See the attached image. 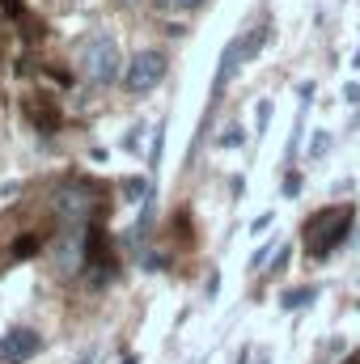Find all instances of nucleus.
I'll return each mask as SVG.
<instances>
[{
	"mask_svg": "<svg viewBox=\"0 0 360 364\" xmlns=\"http://www.w3.org/2000/svg\"><path fill=\"white\" fill-rule=\"evenodd\" d=\"M166 77V55L162 51H136L132 55V64H127V90L132 93H149L157 90V81Z\"/></svg>",
	"mask_w": 360,
	"mask_h": 364,
	"instance_id": "7ed1b4c3",
	"label": "nucleus"
},
{
	"mask_svg": "<svg viewBox=\"0 0 360 364\" xmlns=\"http://www.w3.org/2000/svg\"><path fill=\"white\" fill-rule=\"evenodd\" d=\"M242 64H246V47H242V38H233V43L225 47V60H221V68H216V93L233 81V73H238Z\"/></svg>",
	"mask_w": 360,
	"mask_h": 364,
	"instance_id": "0eeeda50",
	"label": "nucleus"
},
{
	"mask_svg": "<svg viewBox=\"0 0 360 364\" xmlns=\"http://www.w3.org/2000/svg\"><path fill=\"white\" fill-rule=\"evenodd\" d=\"M305 153H309V161H327V153H331V132H314Z\"/></svg>",
	"mask_w": 360,
	"mask_h": 364,
	"instance_id": "1a4fd4ad",
	"label": "nucleus"
},
{
	"mask_svg": "<svg viewBox=\"0 0 360 364\" xmlns=\"http://www.w3.org/2000/svg\"><path fill=\"white\" fill-rule=\"evenodd\" d=\"M271 220H275L271 212H259V216H255V225H250V233H268V229H271Z\"/></svg>",
	"mask_w": 360,
	"mask_h": 364,
	"instance_id": "dca6fc26",
	"label": "nucleus"
},
{
	"mask_svg": "<svg viewBox=\"0 0 360 364\" xmlns=\"http://www.w3.org/2000/svg\"><path fill=\"white\" fill-rule=\"evenodd\" d=\"M55 216H64L68 225H77V220H85L90 216V203H93V195H90V186H81V182H68V186H60L55 191Z\"/></svg>",
	"mask_w": 360,
	"mask_h": 364,
	"instance_id": "20e7f679",
	"label": "nucleus"
},
{
	"mask_svg": "<svg viewBox=\"0 0 360 364\" xmlns=\"http://www.w3.org/2000/svg\"><path fill=\"white\" fill-rule=\"evenodd\" d=\"M38 348H43V339H38L30 326H13V331L0 339V364H26Z\"/></svg>",
	"mask_w": 360,
	"mask_h": 364,
	"instance_id": "39448f33",
	"label": "nucleus"
},
{
	"mask_svg": "<svg viewBox=\"0 0 360 364\" xmlns=\"http://www.w3.org/2000/svg\"><path fill=\"white\" fill-rule=\"evenodd\" d=\"M73 364H97V352H93V348H85V352H81Z\"/></svg>",
	"mask_w": 360,
	"mask_h": 364,
	"instance_id": "aec40b11",
	"label": "nucleus"
},
{
	"mask_svg": "<svg viewBox=\"0 0 360 364\" xmlns=\"http://www.w3.org/2000/svg\"><path fill=\"white\" fill-rule=\"evenodd\" d=\"M123 195H127V199H144V195H149V182H144V178H127Z\"/></svg>",
	"mask_w": 360,
	"mask_h": 364,
	"instance_id": "9b49d317",
	"label": "nucleus"
},
{
	"mask_svg": "<svg viewBox=\"0 0 360 364\" xmlns=\"http://www.w3.org/2000/svg\"><path fill=\"white\" fill-rule=\"evenodd\" d=\"M271 250H275V246H259V250L250 255V267H255V272H259V267H263V263L271 259Z\"/></svg>",
	"mask_w": 360,
	"mask_h": 364,
	"instance_id": "4468645a",
	"label": "nucleus"
},
{
	"mask_svg": "<svg viewBox=\"0 0 360 364\" xmlns=\"http://www.w3.org/2000/svg\"><path fill=\"white\" fill-rule=\"evenodd\" d=\"M85 246H90V242H85V233H81V229H68V233L55 242V272H60V275H77L81 259L90 255Z\"/></svg>",
	"mask_w": 360,
	"mask_h": 364,
	"instance_id": "423d86ee",
	"label": "nucleus"
},
{
	"mask_svg": "<svg viewBox=\"0 0 360 364\" xmlns=\"http://www.w3.org/2000/svg\"><path fill=\"white\" fill-rule=\"evenodd\" d=\"M216 144H221V149H238V144H246V127H242V123H225L221 136H216Z\"/></svg>",
	"mask_w": 360,
	"mask_h": 364,
	"instance_id": "6e6552de",
	"label": "nucleus"
},
{
	"mask_svg": "<svg viewBox=\"0 0 360 364\" xmlns=\"http://www.w3.org/2000/svg\"><path fill=\"white\" fill-rule=\"evenodd\" d=\"M348 225H352V208H327V212H318L309 225H305V246H309V255L314 259H327L339 242H344V233H348Z\"/></svg>",
	"mask_w": 360,
	"mask_h": 364,
	"instance_id": "f257e3e1",
	"label": "nucleus"
},
{
	"mask_svg": "<svg viewBox=\"0 0 360 364\" xmlns=\"http://www.w3.org/2000/svg\"><path fill=\"white\" fill-rule=\"evenodd\" d=\"M119 364H140V360H136V356H123V360H119Z\"/></svg>",
	"mask_w": 360,
	"mask_h": 364,
	"instance_id": "4be33fe9",
	"label": "nucleus"
},
{
	"mask_svg": "<svg viewBox=\"0 0 360 364\" xmlns=\"http://www.w3.org/2000/svg\"><path fill=\"white\" fill-rule=\"evenodd\" d=\"M255 114H259V119H255V123H259V136H263V132H268V123H271V102H268V97L255 106Z\"/></svg>",
	"mask_w": 360,
	"mask_h": 364,
	"instance_id": "ddd939ff",
	"label": "nucleus"
},
{
	"mask_svg": "<svg viewBox=\"0 0 360 364\" xmlns=\"http://www.w3.org/2000/svg\"><path fill=\"white\" fill-rule=\"evenodd\" d=\"M284 195H288V199L301 195V174H288V178H284Z\"/></svg>",
	"mask_w": 360,
	"mask_h": 364,
	"instance_id": "2eb2a0df",
	"label": "nucleus"
},
{
	"mask_svg": "<svg viewBox=\"0 0 360 364\" xmlns=\"http://www.w3.org/2000/svg\"><path fill=\"white\" fill-rule=\"evenodd\" d=\"M356 309H360V301H356Z\"/></svg>",
	"mask_w": 360,
	"mask_h": 364,
	"instance_id": "5701e85b",
	"label": "nucleus"
},
{
	"mask_svg": "<svg viewBox=\"0 0 360 364\" xmlns=\"http://www.w3.org/2000/svg\"><path fill=\"white\" fill-rule=\"evenodd\" d=\"M344 97H348V102H360V85H356V81H348V85H344Z\"/></svg>",
	"mask_w": 360,
	"mask_h": 364,
	"instance_id": "6ab92c4d",
	"label": "nucleus"
},
{
	"mask_svg": "<svg viewBox=\"0 0 360 364\" xmlns=\"http://www.w3.org/2000/svg\"><path fill=\"white\" fill-rule=\"evenodd\" d=\"M149 161H153V166L162 161V127H157V136H153V149H149Z\"/></svg>",
	"mask_w": 360,
	"mask_h": 364,
	"instance_id": "a211bd4d",
	"label": "nucleus"
},
{
	"mask_svg": "<svg viewBox=\"0 0 360 364\" xmlns=\"http://www.w3.org/2000/svg\"><path fill=\"white\" fill-rule=\"evenodd\" d=\"M309 301H318V288H297V292H284V309H297V305H309Z\"/></svg>",
	"mask_w": 360,
	"mask_h": 364,
	"instance_id": "9d476101",
	"label": "nucleus"
},
{
	"mask_svg": "<svg viewBox=\"0 0 360 364\" xmlns=\"http://www.w3.org/2000/svg\"><path fill=\"white\" fill-rule=\"evenodd\" d=\"M34 246H38L34 237H17V242H13V259H30V255H34Z\"/></svg>",
	"mask_w": 360,
	"mask_h": 364,
	"instance_id": "f8f14e48",
	"label": "nucleus"
},
{
	"mask_svg": "<svg viewBox=\"0 0 360 364\" xmlns=\"http://www.w3.org/2000/svg\"><path fill=\"white\" fill-rule=\"evenodd\" d=\"M170 4H174V9H195L199 0H170Z\"/></svg>",
	"mask_w": 360,
	"mask_h": 364,
	"instance_id": "412c9836",
	"label": "nucleus"
},
{
	"mask_svg": "<svg viewBox=\"0 0 360 364\" xmlns=\"http://www.w3.org/2000/svg\"><path fill=\"white\" fill-rule=\"evenodd\" d=\"M288 250H292V246H280V255L271 259V275H275V272H284V267H288Z\"/></svg>",
	"mask_w": 360,
	"mask_h": 364,
	"instance_id": "f3484780",
	"label": "nucleus"
},
{
	"mask_svg": "<svg viewBox=\"0 0 360 364\" xmlns=\"http://www.w3.org/2000/svg\"><path fill=\"white\" fill-rule=\"evenodd\" d=\"M81 73H85V81H97V85L115 81V73H119V43H115L110 34H97V38L85 43V51H81Z\"/></svg>",
	"mask_w": 360,
	"mask_h": 364,
	"instance_id": "f03ea898",
	"label": "nucleus"
}]
</instances>
